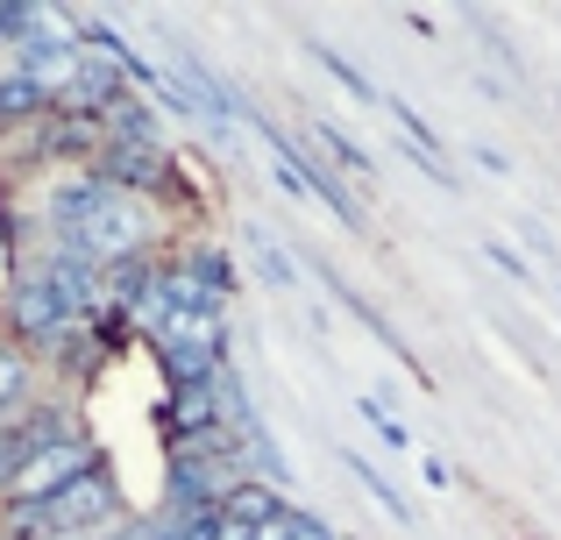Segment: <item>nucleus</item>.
<instances>
[{"mask_svg": "<svg viewBox=\"0 0 561 540\" xmlns=\"http://www.w3.org/2000/svg\"><path fill=\"white\" fill-rule=\"evenodd\" d=\"M122 519H128V505H122V484L107 476V462L71 476L43 505H0V533H114Z\"/></svg>", "mask_w": 561, "mask_h": 540, "instance_id": "nucleus-1", "label": "nucleus"}, {"mask_svg": "<svg viewBox=\"0 0 561 540\" xmlns=\"http://www.w3.org/2000/svg\"><path fill=\"white\" fill-rule=\"evenodd\" d=\"M100 462L93 441H57V448H36V456H22V470L0 484V505H43L50 491H65L71 476H85Z\"/></svg>", "mask_w": 561, "mask_h": 540, "instance_id": "nucleus-2", "label": "nucleus"}, {"mask_svg": "<svg viewBox=\"0 0 561 540\" xmlns=\"http://www.w3.org/2000/svg\"><path fill=\"white\" fill-rule=\"evenodd\" d=\"M179 71H185V85H192V93H185V100H192V114H206V122H214V136H228L234 114H242V107H234V93L199 65V57L185 50V43H179Z\"/></svg>", "mask_w": 561, "mask_h": 540, "instance_id": "nucleus-3", "label": "nucleus"}, {"mask_svg": "<svg viewBox=\"0 0 561 540\" xmlns=\"http://www.w3.org/2000/svg\"><path fill=\"white\" fill-rule=\"evenodd\" d=\"M28 399H36V363H28L22 348L0 334V420H14Z\"/></svg>", "mask_w": 561, "mask_h": 540, "instance_id": "nucleus-4", "label": "nucleus"}, {"mask_svg": "<svg viewBox=\"0 0 561 540\" xmlns=\"http://www.w3.org/2000/svg\"><path fill=\"white\" fill-rule=\"evenodd\" d=\"M43 114H50V100H43L22 71H0V128H28V122H43Z\"/></svg>", "mask_w": 561, "mask_h": 540, "instance_id": "nucleus-5", "label": "nucleus"}, {"mask_svg": "<svg viewBox=\"0 0 561 540\" xmlns=\"http://www.w3.org/2000/svg\"><path fill=\"white\" fill-rule=\"evenodd\" d=\"M306 57H313V65H320V71H328V79H342V85H348V93H356V100H377V93H383V85L370 79V71H363V65H356V57H342V50H334V43H320V36H306Z\"/></svg>", "mask_w": 561, "mask_h": 540, "instance_id": "nucleus-6", "label": "nucleus"}, {"mask_svg": "<svg viewBox=\"0 0 561 540\" xmlns=\"http://www.w3.org/2000/svg\"><path fill=\"white\" fill-rule=\"evenodd\" d=\"M342 462H348V476H356V484H363V491H370V498L383 505V513H391V519H398V527H412V519H420V513H412V505H405V491H398V484H391V476H377V470H370V456H356V448H348V456H342Z\"/></svg>", "mask_w": 561, "mask_h": 540, "instance_id": "nucleus-7", "label": "nucleus"}, {"mask_svg": "<svg viewBox=\"0 0 561 540\" xmlns=\"http://www.w3.org/2000/svg\"><path fill=\"white\" fill-rule=\"evenodd\" d=\"M256 540H328V519H313L306 505H291V498H285V505H277V513L256 527Z\"/></svg>", "mask_w": 561, "mask_h": 540, "instance_id": "nucleus-8", "label": "nucleus"}, {"mask_svg": "<svg viewBox=\"0 0 561 540\" xmlns=\"http://www.w3.org/2000/svg\"><path fill=\"white\" fill-rule=\"evenodd\" d=\"M36 36H50V14L22 8V0H0V43H36Z\"/></svg>", "mask_w": 561, "mask_h": 540, "instance_id": "nucleus-9", "label": "nucleus"}, {"mask_svg": "<svg viewBox=\"0 0 561 540\" xmlns=\"http://www.w3.org/2000/svg\"><path fill=\"white\" fill-rule=\"evenodd\" d=\"M249 256H256V271H263V285H271V291H291V285H299V271L285 264V250H277L271 235H249Z\"/></svg>", "mask_w": 561, "mask_h": 540, "instance_id": "nucleus-10", "label": "nucleus"}, {"mask_svg": "<svg viewBox=\"0 0 561 540\" xmlns=\"http://www.w3.org/2000/svg\"><path fill=\"white\" fill-rule=\"evenodd\" d=\"M363 420H370V427L383 434V448H412V427L405 420L391 413V405H377V399H363Z\"/></svg>", "mask_w": 561, "mask_h": 540, "instance_id": "nucleus-11", "label": "nucleus"}, {"mask_svg": "<svg viewBox=\"0 0 561 540\" xmlns=\"http://www.w3.org/2000/svg\"><path fill=\"white\" fill-rule=\"evenodd\" d=\"M483 256H491V264H505V277H519V285H534V264H526L519 250H505V242H483Z\"/></svg>", "mask_w": 561, "mask_h": 540, "instance_id": "nucleus-12", "label": "nucleus"}, {"mask_svg": "<svg viewBox=\"0 0 561 540\" xmlns=\"http://www.w3.org/2000/svg\"><path fill=\"white\" fill-rule=\"evenodd\" d=\"M426 484H434V491H448V484H455V470H448L440 456H426Z\"/></svg>", "mask_w": 561, "mask_h": 540, "instance_id": "nucleus-13", "label": "nucleus"}, {"mask_svg": "<svg viewBox=\"0 0 561 540\" xmlns=\"http://www.w3.org/2000/svg\"><path fill=\"white\" fill-rule=\"evenodd\" d=\"M22 540H107V533H22Z\"/></svg>", "mask_w": 561, "mask_h": 540, "instance_id": "nucleus-14", "label": "nucleus"}, {"mask_svg": "<svg viewBox=\"0 0 561 540\" xmlns=\"http://www.w3.org/2000/svg\"><path fill=\"white\" fill-rule=\"evenodd\" d=\"M0 540H22V533H0Z\"/></svg>", "mask_w": 561, "mask_h": 540, "instance_id": "nucleus-15", "label": "nucleus"}]
</instances>
